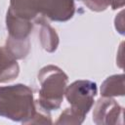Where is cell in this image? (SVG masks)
Here are the masks:
<instances>
[{
  "label": "cell",
  "mask_w": 125,
  "mask_h": 125,
  "mask_svg": "<svg viewBox=\"0 0 125 125\" xmlns=\"http://www.w3.org/2000/svg\"><path fill=\"white\" fill-rule=\"evenodd\" d=\"M36 111L32 90L23 84L0 87V116L28 124Z\"/></svg>",
  "instance_id": "obj_1"
},
{
  "label": "cell",
  "mask_w": 125,
  "mask_h": 125,
  "mask_svg": "<svg viewBox=\"0 0 125 125\" xmlns=\"http://www.w3.org/2000/svg\"><path fill=\"white\" fill-rule=\"evenodd\" d=\"M37 77L40 82V90L36 102L49 111L60 108L67 87V75L60 67L49 64L39 70Z\"/></svg>",
  "instance_id": "obj_2"
},
{
  "label": "cell",
  "mask_w": 125,
  "mask_h": 125,
  "mask_svg": "<svg viewBox=\"0 0 125 125\" xmlns=\"http://www.w3.org/2000/svg\"><path fill=\"white\" fill-rule=\"evenodd\" d=\"M97 84L90 80H76L66 87L64 96L70 107L82 116H86L94 104Z\"/></svg>",
  "instance_id": "obj_3"
},
{
  "label": "cell",
  "mask_w": 125,
  "mask_h": 125,
  "mask_svg": "<svg viewBox=\"0 0 125 125\" xmlns=\"http://www.w3.org/2000/svg\"><path fill=\"white\" fill-rule=\"evenodd\" d=\"M123 107L111 97H103L97 101L93 110V122L98 125L122 123Z\"/></svg>",
  "instance_id": "obj_4"
},
{
  "label": "cell",
  "mask_w": 125,
  "mask_h": 125,
  "mask_svg": "<svg viewBox=\"0 0 125 125\" xmlns=\"http://www.w3.org/2000/svg\"><path fill=\"white\" fill-rule=\"evenodd\" d=\"M38 14L53 21H67L75 13L74 0H36Z\"/></svg>",
  "instance_id": "obj_5"
},
{
  "label": "cell",
  "mask_w": 125,
  "mask_h": 125,
  "mask_svg": "<svg viewBox=\"0 0 125 125\" xmlns=\"http://www.w3.org/2000/svg\"><path fill=\"white\" fill-rule=\"evenodd\" d=\"M35 23L39 26V40L41 46L48 53H53L59 46V36L56 30L46 21L43 17L35 18Z\"/></svg>",
  "instance_id": "obj_6"
},
{
  "label": "cell",
  "mask_w": 125,
  "mask_h": 125,
  "mask_svg": "<svg viewBox=\"0 0 125 125\" xmlns=\"http://www.w3.org/2000/svg\"><path fill=\"white\" fill-rule=\"evenodd\" d=\"M6 25L9 32V37L14 39H26L32 30L31 21H27L7 12Z\"/></svg>",
  "instance_id": "obj_7"
},
{
  "label": "cell",
  "mask_w": 125,
  "mask_h": 125,
  "mask_svg": "<svg viewBox=\"0 0 125 125\" xmlns=\"http://www.w3.org/2000/svg\"><path fill=\"white\" fill-rule=\"evenodd\" d=\"M20 73V66L17 60L5 49L0 48V83L14 80Z\"/></svg>",
  "instance_id": "obj_8"
},
{
  "label": "cell",
  "mask_w": 125,
  "mask_h": 125,
  "mask_svg": "<svg viewBox=\"0 0 125 125\" xmlns=\"http://www.w3.org/2000/svg\"><path fill=\"white\" fill-rule=\"evenodd\" d=\"M8 12L19 18L31 21L38 16L36 0H10Z\"/></svg>",
  "instance_id": "obj_9"
},
{
  "label": "cell",
  "mask_w": 125,
  "mask_h": 125,
  "mask_svg": "<svg viewBox=\"0 0 125 125\" xmlns=\"http://www.w3.org/2000/svg\"><path fill=\"white\" fill-rule=\"evenodd\" d=\"M102 97L124 96V74H115L107 77L101 86Z\"/></svg>",
  "instance_id": "obj_10"
},
{
  "label": "cell",
  "mask_w": 125,
  "mask_h": 125,
  "mask_svg": "<svg viewBox=\"0 0 125 125\" xmlns=\"http://www.w3.org/2000/svg\"><path fill=\"white\" fill-rule=\"evenodd\" d=\"M4 47L16 60H21L28 55L30 50V42L28 38L14 39L8 36Z\"/></svg>",
  "instance_id": "obj_11"
},
{
  "label": "cell",
  "mask_w": 125,
  "mask_h": 125,
  "mask_svg": "<svg viewBox=\"0 0 125 125\" xmlns=\"http://www.w3.org/2000/svg\"><path fill=\"white\" fill-rule=\"evenodd\" d=\"M85 117L77 113L71 107L65 108L62 112L59 119L56 121V124H81L84 121Z\"/></svg>",
  "instance_id": "obj_12"
},
{
  "label": "cell",
  "mask_w": 125,
  "mask_h": 125,
  "mask_svg": "<svg viewBox=\"0 0 125 125\" xmlns=\"http://www.w3.org/2000/svg\"><path fill=\"white\" fill-rule=\"evenodd\" d=\"M52 123L53 122L49 110L40 106L39 104L36 102V111L28 124H52Z\"/></svg>",
  "instance_id": "obj_13"
},
{
  "label": "cell",
  "mask_w": 125,
  "mask_h": 125,
  "mask_svg": "<svg viewBox=\"0 0 125 125\" xmlns=\"http://www.w3.org/2000/svg\"><path fill=\"white\" fill-rule=\"evenodd\" d=\"M83 3L94 12H102L106 10L108 3L106 0H82Z\"/></svg>",
  "instance_id": "obj_14"
},
{
  "label": "cell",
  "mask_w": 125,
  "mask_h": 125,
  "mask_svg": "<svg viewBox=\"0 0 125 125\" xmlns=\"http://www.w3.org/2000/svg\"><path fill=\"white\" fill-rule=\"evenodd\" d=\"M106 1L108 3V6H110L112 10L122 8L125 4V0H106Z\"/></svg>",
  "instance_id": "obj_15"
}]
</instances>
